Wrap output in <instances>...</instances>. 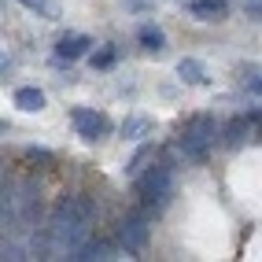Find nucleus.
Returning a JSON list of instances; mask_svg holds the SVG:
<instances>
[{
  "label": "nucleus",
  "mask_w": 262,
  "mask_h": 262,
  "mask_svg": "<svg viewBox=\"0 0 262 262\" xmlns=\"http://www.w3.org/2000/svg\"><path fill=\"white\" fill-rule=\"evenodd\" d=\"M96 218V207L89 196H67L59 200V207L52 211L48 225H45V240L41 248L48 251V258H67L89 240V225Z\"/></svg>",
  "instance_id": "f257e3e1"
},
{
  "label": "nucleus",
  "mask_w": 262,
  "mask_h": 262,
  "mask_svg": "<svg viewBox=\"0 0 262 262\" xmlns=\"http://www.w3.org/2000/svg\"><path fill=\"white\" fill-rule=\"evenodd\" d=\"M214 137H218L214 118H211V115H196V118H192L188 126L181 129V137H178V148H181V155H185V159H192V163H203L207 155H211V148H214Z\"/></svg>",
  "instance_id": "f03ea898"
},
{
  "label": "nucleus",
  "mask_w": 262,
  "mask_h": 262,
  "mask_svg": "<svg viewBox=\"0 0 262 262\" xmlns=\"http://www.w3.org/2000/svg\"><path fill=\"white\" fill-rule=\"evenodd\" d=\"M137 196H141L144 203H166L173 196V170L166 163L148 166L141 178H137Z\"/></svg>",
  "instance_id": "7ed1b4c3"
},
{
  "label": "nucleus",
  "mask_w": 262,
  "mask_h": 262,
  "mask_svg": "<svg viewBox=\"0 0 262 262\" xmlns=\"http://www.w3.org/2000/svg\"><path fill=\"white\" fill-rule=\"evenodd\" d=\"M71 122H74L78 137H85V141H100V137L111 129L107 115H100V111H93V107H74V111H71Z\"/></svg>",
  "instance_id": "20e7f679"
},
{
  "label": "nucleus",
  "mask_w": 262,
  "mask_h": 262,
  "mask_svg": "<svg viewBox=\"0 0 262 262\" xmlns=\"http://www.w3.org/2000/svg\"><path fill=\"white\" fill-rule=\"evenodd\" d=\"M148 236H151V229H148L144 218H126V222L118 225V244H122L129 255L144 251V248H148Z\"/></svg>",
  "instance_id": "39448f33"
},
{
  "label": "nucleus",
  "mask_w": 262,
  "mask_h": 262,
  "mask_svg": "<svg viewBox=\"0 0 262 262\" xmlns=\"http://www.w3.org/2000/svg\"><path fill=\"white\" fill-rule=\"evenodd\" d=\"M89 48H93V37H89V33H63V37L56 41V63H74V59H81Z\"/></svg>",
  "instance_id": "423d86ee"
},
{
  "label": "nucleus",
  "mask_w": 262,
  "mask_h": 262,
  "mask_svg": "<svg viewBox=\"0 0 262 262\" xmlns=\"http://www.w3.org/2000/svg\"><path fill=\"white\" fill-rule=\"evenodd\" d=\"M188 11L200 23H222L229 19V0H188Z\"/></svg>",
  "instance_id": "0eeeda50"
},
{
  "label": "nucleus",
  "mask_w": 262,
  "mask_h": 262,
  "mask_svg": "<svg viewBox=\"0 0 262 262\" xmlns=\"http://www.w3.org/2000/svg\"><path fill=\"white\" fill-rule=\"evenodd\" d=\"M15 107L19 111H45V93L37 85H23V89H15Z\"/></svg>",
  "instance_id": "6e6552de"
},
{
  "label": "nucleus",
  "mask_w": 262,
  "mask_h": 262,
  "mask_svg": "<svg viewBox=\"0 0 262 262\" xmlns=\"http://www.w3.org/2000/svg\"><path fill=\"white\" fill-rule=\"evenodd\" d=\"M178 78L185 81V85H207L211 78H207V67L200 63V59H192V56H185L181 63H178Z\"/></svg>",
  "instance_id": "1a4fd4ad"
},
{
  "label": "nucleus",
  "mask_w": 262,
  "mask_h": 262,
  "mask_svg": "<svg viewBox=\"0 0 262 262\" xmlns=\"http://www.w3.org/2000/svg\"><path fill=\"white\" fill-rule=\"evenodd\" d=\"M137 41H141V48H144V52H163V48H166V33H163L159 26L144 23L141 30H137Z\"/></svg>",
  "instance_id": "9d476101"
},
{
  "label": "nucleus",
  "mask_w": 262,
  "mask_h": 262,
  "mask_svg": "<svg viewBox=\"0 0 262 262\" xmlns=\"http://www.w3.org/2000/svg\"><path fill=\"white\" fill-rule=\"evenodd\" d=\"M151 129H155L151 118H144V115H129L122 122V137H126V141H141V137H148Z\"/></svg>",
  "instance_id": "9b49d317"
},
{
  "label": "nucleus",
  "mask_w": 262,
  "mask_h": 262,
  "mask_svg": "<svg viewBox=\"0 0 262 262\" xmlns=\"http://www.w3.org/2000/svg\"><path fill=\"white\" fill-rule=\"evenodd\" d=\"M78 262H93V258H111V244H103V240H85L81 248L74 251Z\"/></svg>",
  "instance_id": "f8f14e48"
},
{
  "label": "nucleus",
  "mask_w": 262,
  "mask_h": 262,
  "mask_svg": "<svg viewBox=\"0 0 262 262\" xmlns=\"http://www.w3.org/2000/svg\"><path fill=\"white\" fill-rule=\"evenodd\" d=\"M222 133H225L222 141L229 144V148H236V144H244V137L251 133V122H248V118H229V126H225Z\"/></svg>",
  "instance_id": "ddd939ff"
},
{
  "label": "nucleus",
  "mask_w": 262,
  "mask_h": 262,
  "mask_svg": "<svg viewBox=\"0 0 262 262\" xmlns=\"http://www.w3.org/2000/svg\"><path fill=\"white\" fill-rule=\"evenodd\" d=\"M23 8H30V11H37L41 19H59L63 15V8H59V0H19Z\"/></svg>",
  "instance_id": "4468645a"
},
{
  "label": "nucleus",
  "mask_w": 262,
  "mask_h": 262,
  "mask_svg": "<svg viewBox=\"0 0 262 262\" xmlns=\"http://www.w3.org/2000/svg\"><path fill=\"white\" fill-rule=\"evenodd\" d=\"M240 81H244V89H251L262 96V67L258 63H244L240 67Z\"/></svg>",
  "instance_id": "2eb2a0df"
},
{
  "label": "nucleus",
  "mask_w": 262,
  "mask_h": 262,
  "mask_svg": "<svg viewBox=\"0 0 262 262\" xmlns=\"http://www.w3.org/2000/svg\"><path fill=\"white\" fill-rule=\"evenodd\" d=\"M148 163H155V148L151 144H144V148H137V155H133V159H129V173H133V178H141V173L148 170Z\"/></svg>",
  "instance_id": "dca6fc26"
},
{
  "label": "nucleus",
  "mask_w": 262,
  "mask_h": 262,
  "mask_svg": "<svg viewBox=\"0 0 262 262\" xmlns=\"http://www.w3.org/2000/svg\"><path fill=\"white\" fill-rule=\"evenodd\" d=\"M118 59V48L115 45H103L100 52H93V67H96V71H103V67H111Z\"/></svg>",
  "instance_id": "f3484780"
},
{
  "label": "nucleus",
  "mask_w": 262,
  "mask_h": 262,
  "mask_svg": "<svg viewBox=\"0 0 262 262\" xmlns=\"http://www.w3.org/2000/svg\"><path fill=\"white\" fill-rule=\"evenodd\" d=\"M244 15H251L255 23H262V0H236Z\"/></svg>",
  "instance_id": "a211bd4d"
},
{
  "label": "nucleus",
  "mask_w": 262,
  "mask_h": 262,
  "mask_svg": "<svg viewBox=\"0 0 262 262\" xmlns=\"http://www.w3.org/2000/svg\"><path fill=\"white\" fill-rule=\"evenodd\" d=\"M126 4H129L133 11H148V8L155 4V0H126Z\"/></svg>",
  "instance_id": "6ab92c4d"
},
{
  "label": "nucleus",
  "mask_w": 262,
  "mask_h": 262,
  "mask_svg": "<svg viewBox=\"0 0 262 262\" xmlns=\"http://www.w3.org/2000/svg\"><path fill=\"white\" fill-rule=\"evenodd\" d=\"M26 155H30V159H45V163H48V159H52V155H48V151H41V148H30V151H26Z\"/></svg>",
  "instance_id": "aec40b11"
}]
</instances>
